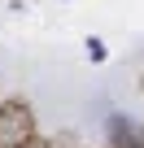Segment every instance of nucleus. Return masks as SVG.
Instances as JSON below:
<instances>
[{"instance_id":"nucleus-1","label":"nucleus","mask_w":144,"mask_h":148,"mask_svg":"<svg viewBox=\"0 0 144 148\" xmlns=\"http://www.w3.org/2000/svg\"><path fill=\"white\" fill-rule=\"evenodd\" d=\"M35 139V113L22 96L0 105V148H26Z\"/></svg>"},{"instance_id":"nucleus-2","label":"nucleus","mask_w":144,"mask_h":148,"mask_svg":"<svg viewBox=\"0 0 144 148\" xmlns=\"http://www.w3.org/2000/svg\"><path fill=\"white\" fill-rule=\"evenodd\" d=\"M109 144H114V148H144V139L127 126V118H122V113H114V118H109Z\"/></svg>"},{"instance_id":"nucleus-3","label":"nucleus","mask_w":144,"mask_h":148,"mask_svg":"<svg viewBox=\"0 0 144 148\" xmlns=\"http://www.w3.org/2000/svg\"><path fill=\"white\" fill-rule=\"evenodd\" d=\"M88 57H92V61H105V44H101V39H88Z\"/></svg>"},{"instance_id":"nucleus-4","label":"nucleus","mask_w":144,"mask_h":148,"mask_svg":"<svg viewBox=\"0 0 144 148\" xmlns=\"http://www.w3.org/2000/svg\"><path fill=\"white\" fill-rule=\"evenodd\" d=\"M26 148H52V144H48V139H44V135H35V139H31V144H26Z\"/></svg>"},{"instance_id":"nucleus-5","label":"nucleus","mask_w":144,"mask_h":148,"mask_svg":"<svg viewBox=\"0 0 144 148\" xmlns=\"http://www.w3.org/2000/svg\"><path fill=\"white\" fill-rule=\"evenodd\" d=\"M140 92H144V79H140Z\"/></svg>"}]
</instances>
